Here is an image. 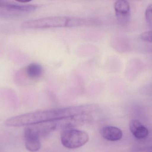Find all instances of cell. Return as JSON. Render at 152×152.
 <instances>
[{"label": "cell", "instance_id": "obj_1", "mask_svg": "<svg viewBox=\"0 0 152 152\" xmlns=\"http://www.w3.org/2000/svg\"><path fill=\"white\" fill-rule=\"evenodd\" d=\"M68 112L65 107L41 110L13 116L8 119L5 124L9 127L31 126L66 118Z\"/></svg>", "mask_w": 152, "mask_h": 152}, {"label": "cell", "instance_id": "obj_2", "mask_svg": "<svg viewBox=\"0 0 152 152\" xmlns=\"http://www.w3.org/2000/svg\"><path fill=\"white\" fill-rule=\"evenodd\" d=\"M96 24V19L93 18L51 16L28 20L23 24V26L27 29H46L93 25Z\"/></svg>", "mask_w": 152, "mask_h": 152}, {"label": "cell", "instance_id": "obj_3", "mask_svg": "<svg viewBox=\"0 0 152 152\" xmlns=\"http://www.w3.org/2000/svg\"><path fill=\"white\" fill-rule=\"evenodd\" d=\"M37 8L35 5L0 1V18L20 17L32 13Z\"/></svg>", "mask_w": 152, "mask_h": 152}, {"label": "cell", "instance_id": "obj_4", "mask_svg": "<svg viewBox=\"0 0 152 152\" xmlns=\"http://www.w3.org/2000/svg\"><path fill=\"white\" fill-rule=\"evenodd\" d=\"M89 139L88 134L83 131L69 129L63 132L61 141L65 147L74 149L84 145L88 141Z\"/></svg>", "mask_w": 152, "mask_h": 152}, {"label": "cell", "instance_id": "obj_5", "mask_svg": "<svg viewBox=\"0 0 152 152\" xmlns=\"http://www.w3.org/2000/svg\"><path fill=\"white\" fill-rule=\"evenodd\" d=\"M24 136L25 144L27 150L35 152L40 149V134L35 125L26 126L24 131Z\"/></svg>", "mask_w": 152, "mask_h": 152}, {"label": "cell", "instance_id": "obj_6", "mask_svg": "<svg viewBox=\"0 0 152 152\" xmlns=\"http://www.w3.org/2000/svg\"><path fill=\"white\" fill-rule=\"evenodd\" d=\"M116 17L120 23L124 24L129 21L130 5L125 0H118L114 4Z\"/></svg>", "mask_w": 152, "mask_h": 152}, {"label": "cell", "instance_id": "obj_7", "mask_svg": "<svg viewBox=\"0 0 152 152\" xmlns=\"http://www.w3.org/2000/svg\"><path fill=\"white\" fill-rule=\"evenodd\" d=\"M100 134L105 139L111 141L120 140L123 136L121 130L113 126H104L100 130Z\"/></svg>", "mask_w": 152, "mask_h": 152}, {"label": "cell", "instance_id": "obj_8", "mask_svg": "<svg viewBox=\"0 0 152 152\" xmlns=\"http://www.w3.org/2000/svg\"><path fill=\"white\" fill-rule=\"evenodd\" d=\"M129 129L133 136L139 139L145 138L148 136V130L138 120H132L131 121Z\"/></svg>", "mask_w": 152, "mask_h": 152}, {"label": "cell", "instance_id": "obj_9", "mask_svg": "<svg viewBox=\"0 0 152 152\" xmlns=\"http://www.w3.org/2000/svg\"><path fill=\"white\" fill-rule=\"evenodd\" d=\"M25 72L28 79L34 80L39 79L42 75L43 69L39 64H32L26 67Z\"/></svg>", "mask_w": 152, "mask_h": 152}, {"label": "cell", "instance_id": "obj_10", "mask_svg": "<svg viewBox=\"0 0 152 152\" xmlns=\"http://www.w3.org/2000/svg\"><path fill=\"white\" fill-rule=\"evenodd\" d=\"M152 4L148 6L146 10L145 18L148 25L152 26Z\"/></svg>", "mask_w": 152, "mask_h": 152}, {"label": "cell", "instance_id": "obj_11", "mask_svg": "<svg viewBox=\"0 0 152 152\" xmlns=\"http://www.w3.org/2000/svg\"><path fill=\"white\" fill-rule=\"evenodd\" d=\"M140 39L148 42H152V31H148L142 33L140 35Z\"/></svg>", "mask_w": 152, "mask_h": 152}]
</instances>
